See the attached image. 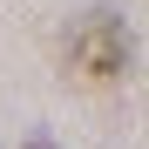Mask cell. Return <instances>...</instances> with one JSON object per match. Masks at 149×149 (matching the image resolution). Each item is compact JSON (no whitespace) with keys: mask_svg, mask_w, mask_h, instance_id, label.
I'll return each mask as SVG.
<instances>
[{"mask_svg":"<svg viewBox=\"0 0 149 149\" xmlns=\"http://www.w3.org/2000/svg\"><path fill=\"white\" fill-rule=\"evenodd\" d=\"M129 61H136V41H129V27H122L115 14L74 20V34H68V68L74 74H88V81H122Z\"/></svg>","mask_w":149,"mask_h":149,"instance_id":"6da1fadb","label":"cell"},{"mask_svg":"<svg viewBox=\"0 0 149 149\" xmlns=\"http://www.w3.org/2000/svg\"><path fill=\"white\" fill-rule=\"evenodd\" d=\"M27 149H54V142H41V136H34V142H27Z\"/></svg>","mask_w":149,"mask_h":149,"instance_id":"7a4b0ae2","label":"cell"}]
</instances>
